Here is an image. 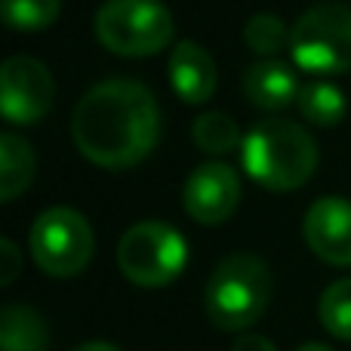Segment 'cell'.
<instances>
[{"mask_svg": "<svg viewBox=\"0 0 351 351\" xmlns=\"http://www.w3.org/2000/svg\"><path fill=\"white\" fill-rule=\"evenodd\" d=\"M191 139L197 142L200 152L216 154V158H225L231 152H241L243 136L237 130V123L231 121L222 111H206L197 121L191 123Z\"/></svg>", "mask_w": 351, "mask_h": 351, "instance_id": "16", "label": "cell"}, {"mask_svg": "<svg viewBox=\"0 0 351 351\" xmlns=\"http://www.w3.org/2000/svg\"><path fill=\"white\" fill-rule=\"evenodd\" d=\"M296 351H333V348L324 346V342H305V346H299Z\"/></svg>", "mask_w": 351, "mask_h": 351, "instance_id": "23", "label": "cell"}, {"mask_svg": "<svg viewBox=\"0 0 351 351\" xmlns=\"http://www.w3.org/2000/svg\"><path fill=\"white\" fill-rule=\"evenodd\" d=\"M317 317L330 336L351 342V278L336 280L324 290L317 302Z\"/></svg>", "mask_w": 351, "mask_h": 351, "instance_id": "19", "label": "cell"}, {"mask_svg": "<svg viewBox=\"0 0 351 351\" xmlns=\"http://www.w3.org/2000/svg\"><path fill=\"white\" fill-rule=\"evenodd\" d=\"M31 259L49 278H74L93 259V228L71 206H49L34 219L28 234Z\"/></svg>", "mask_w": 351, "mask_h": 351, "instance_id": "7", "label": "cell"}, {"mask_svg": "<svg viewBox=\"0 0 351 351\" xmlns=\"http://www.w3.org/2000/svg\"><path fill=\"white\" fill-rule=\"evenodd\" d=\"M185 213L200 225H222L241 204V176L222 160L194 167L182 191Z\"/></svg>", "mask_w": 351, "mask_h": 351, "instance_id": "9", "label": "cell"}, {"mask_svg": "<svg viewBox=\"0 0 351 351\" xmlns=\"http://www.w3.org/2000/svg\"><path fill=\"white\" fill-rule=\"evenodd\" d=\"M19 268H22V253L10 237H3L0 241V287H10L19 278Z\"/></svg>", "mask_w": 351, "mask_h": 351, "instance_id": "20", "label": "cell"}, {"mask_svg": "<svg viewBox=\"0 0 351 351\" xmlns=\"http://www.w3.org/2000/svg\"><path fill=\"white\" fill-rule=\"evenodd\" d=\"M302 234L308 250L330 265H351V200L321 197L308 206L302 219Z\"/></svg>", "mask_w": 351, "mask_h": 351, "instance_id": "10", "label": "cell"}, {"mask_svg": "<svg viewBox=\"0 0 351 351\" xmlns=\"http://www.w3.org/2000/svg\"><path fill=\"white\" fill-rule=\"evenodd\" d=\"M188 262V243L167 222H136L117 243V265L136 287H167Z\"/></svg>", "mask_w": 351, "mask_h": 351, "instance_id": "6", "label": "cell"}, {"mask_svg": "<svg viewBox=\"0 0 351 351\" xmlns=\"http://www.w3.org/2000/svg\"><path fill=\"white\" fill-rule=\"evenodd\" d=\"M271 302V271L253 253H231L213 268L204 290L210 321L225 333L247 330Z\"/></svg>", "mask_w": 351, "mask_h": 351, "instance_id": "3", "label": "cell"}, {"mask_svg": "<svg viewBox=\"0 0 351 351\" xmlns=\"http://www.w3.org/2000/svg\"><path fill=\"white\" fill-rule=\"evenodd\" d=\"M71 351H121L117 346H111V342H84V346H77V348H71Z\"/></svg>", "mask_w": 351, "mask_h": 351, "instance_id": "22", "label": "cell"}, {"mask_svg": "<svg viewBox=\"0 0 351 351\" xmlns=\"http://www.w3.org/2000/svg\"><path fill=\"white\" fill-rule=\"evenodd\" d=\"M296 105L305 121L321 130L339 127L348 114V96L336 84H330V80H308V84H302Z\"/></svg>", "mask_w": 351, "mask_h": 351, "instance_id": "15", "label": "cell"}, {"mask_svg": "<svg viewBox=\"0 0 351 351\" xmlns=\"http://www.w3.org/2000/svg\"><path fill=\"white\" fill-rule=\"evenodd\" d=\"M241 90L247 96V102H253L262 111H284L290 105H296L299 99V84L296 71L290 65H284L280 59H259L243 71Z\"/></svg>", "mask_w": 351, "mask_h": 351, "instance_id": "12", "label": "cell"}, {"mask_svg": "<svg viewBox=\"0 0 351 351\" xmlns=\"http://www.w3.org/2000/svg\"><path fill=\"white\" fill-rule=\"evenodd\" d=\"M96 37L108 53L142 59L173 43V12L160 0H108L93 19Z\"/></svg>", "mask_w": 351, "mask_h": 351, "instance_id": "4", "label": "cell"}, {"mask_svg": "<svg viewBox=\"0 0 351 351\" xmlns=\"http://www.w3.org/2000/svg\"><path fill=\"white\" fill-rule=\"evenodd\" d=\"M296 68L317 77L346 74L351 68V6L317 3L296 19L290 34Z\"/></svg>", "mask_w": 351, "mask_h": 351, "instance_id": "5", "label": "cell"}, {"mask_svg": "<svg viewBox=\"0 0 351 351\" xmlns=\"http://www.w3.org/2000/svg\"><path fill=\"white\" fill-rule=\"evenodd\" d=\"M290 34L293 28H287L284 19L271 16V12H259L243 25V40L262 59H278V53L290 49Z\"/></svg>", "mask_w": 351, "mask_h": 351, "instance_id": "17", "label": "cell"}, {"mask_svg": "<svg viewBox=\"0 0 351 351\" xmlns=\"http://www.w3.org/2000/svg\"><path fill=\"white\" fill-rule=\"evenodd\" d=\"M170 86L173 93L182 99L185 105H204L213 99L219 84L216 74V62L206 53L200 43L194 40H179L170 53Z\"/></svg>", "mask_w": 351, "mask_h": 351, "instance_id": "11", "label": "cell"}, {"mask_svg": "<svg viewBox=\"0 0 351 351\" xmlns=\"http://www.w3.org/2000/svg\"><path fill=\"white\" fill-rule=\"evenodd\" d=\"M49 327L31 305H6L0 311V351H47Z\"/></svg>", "mask_w": 351, "mask_h": 351, "instance_id": "13", "label": "cell"}, {"mask_svg": "<svg viewBox=\"0 0 351 351\" xmlns=\"http://www.w3.org/2000/svg\"><path fill=\"white\" fill-rule=\"evenodd\" d=\"M0 12L12 31L34 34V31L49 28L59 19L62 0H0Z\"/></svg>", "mask_w": 351, "mask_h": 351, "instance_id": "18", "label": "cell"}, {"mask_svg": "<svg viewBox=\"0 0 351 351\" xmlns=\"http://www.w3.org/2000/svg\"><path fill=\"white\" fill-rule=\"evenodd\" d=\"M37 160L31 145L16 133L0 136V200L12 204L34 182Z\"/></svg>", "mask_w": 351, "mask_h": 351, "instance_id": "14", "label": "cell"}, {"mask_svg": "<svg viewBox=\"0 0 351 351\" xmlns=\"http://www.w3.org/2000/svg\"><path fill=\"white\" fill-rule=\"evenodd\" d=\"M71 139L90 164L105 170L142 164L160 139L158 99L139 80H102L74 108Z\"/></svg>", "mask_w": 351, "mask_h": 351, "instance_id": "1", "label": "cell"}, {"mask_svg": "<svg viewBox=\"0 0 351 351\" xmlns=\"http://www.w3.org/2000/svg\"><path fill=\"white\" fill-rule=\"evenodd\" d=\"M231 351H278V348H274L271 339H265V336H259V333H243L241 339L231 346Z\"/></svg>", "mask_w": 351, "mask_h": 351, "instance_id": "21", "label": "cell"}, {"mask_svg": "<svg viewBox=\"0 0 351 351\" xmlns=\"http://www.w3.org/2000/svg\"><path fill=\"white\" fill-rule=\"evenodd\" d=\"M53 74L43 62L31 56H12L0 68V111L10 123L28 127L49 114L53 108Z\"/></svg>", "mask_w": 351, "mask_h": 351, "instance_id": "8", "label": "cell"}, {"mask_svg": "<svg viewBox=\"0 0 351 351\" xmlns=\"http://www.w3.org/2000/svg\"><path fill=\"white\" fill-rule=\"evenodd\" d=\"M241 164L256 185L268 191H293L315 176L317 145L290 121H262L243 136Z\"/></svg>", "mask_w": 351, "mask_h": 351, "instance_id": "2", "label": "cell"}]
</instances>
